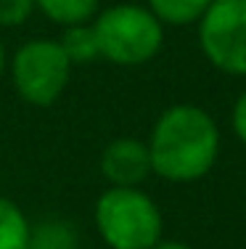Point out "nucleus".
<instances>
[{
    "mask_svg": "<svg viewBox=\"0 0 246 249\" xmlns=\"http://www.w3.org/2000/svg\"><path fill=\"white\" fill-rule=\"evenodd\" d=\"M146 146L154 175L169 183H193L217 162L220 127L201 106L175 104L159 114Z\"/></svg>",
    "mask_w": 246,
    "mask_h": 249,
    "instance_id": "obj_1",
    "label": "nucleus"
},
{
    "mask_svg": "<svg viewBox=\"0 0 246 249\" xmlns=\"http://www.w3.org/2000/svg\"><path fill=\"white\" fill-rule=\"evenodd\" d=\"M93 220L109 249H151L162 241V210L140 188H106L96 201Z\"/></svg>",
    "mask_w": 246,
    "mask_h": 249,
    "instance_id": "obj_2",
    "label": "nucleus"
},
{
    "mask_svg": "<svg viewBox=\"0 0 246 249\" xmlns=\"http://www.w3.org/2000/svg\"><path fill=\"white\" fill-rule=\"evenodd\" d=\"M101 58L116 67H143L164 43V24L148 11V5L119 3L98 11L93 19Z\"/></svg>",
    "mask_w": 246,
    "mask_h": 249,
    "instance_id": "obj_3",
    "label": "nucleus"
},
{
    "mask_svg": "<svg viewBox=\"0 0 246 249\" xmlns=\"http://www.w3.org/2000/svg\"><path fill=\"white\" fill-rule=\"evenodd\" d=\"M11 82L14 90L29 106H50L66 90L72 64L61 51L58 40L34 37L16 48L11 58Z\"/></svg>",
    "mask_w": 246,
    "mask_h": 249,
    "instance_id": "obj_4",
    "label": "nucleus"
},
{
    "mask_svg": "<svg viewBox=\"0 0 246 249\" xmlns=\"http://www.w3.org/2000/svg\"><path fill=\"white\" fill-rule=\"evenodd\" d=\"M198 45L214 69L246 77V0H212L198 19Z\"/></svg>",
    "mask_w": 246,
    "mask_h": 249,
    "instance_id": "obj_5",
    "label": "nucleus"
},
{
    "mask_svg": "<svg viewBox=\"0 0 246 249\" xmlns=\"http://www.w3.org/2000/svg\"><path fill=\"white\" fill-rule=\"evenodd\" d=\"M101 173L111 186L138 188L151 175L148 146L140 138H114L101 154Z\"/></svg>",
    "mask_w": 246,
    "mask_h": 249,
    "instance_id": "obj_6",
    "label": "nucleus"
},
{
    "mask_svg": "<svg viewBox=\"0 0 246 249\" xmlns=\"http://www.w3.org/2000/svg\"><path fill=\"white\" fill-rule=\"evenodd\" d=\"M37 11L53 24H90L98 16V0H34Z\"/></svg>",
    "mask_w": 246,
    "mask_h": 249,
    "instance_id": "obj_7",
    "label": "nucleus"
},
{
    "mask_svg": "<svg viewBox=\"0 0 246 249\" xmlns=\"http://www.w3.org/2000/svg\"><path fill=\"white\" fill-rule=\"evenodd\" d=\"M58 45L66 53L69 64L72 67H80V64H93L101 58V48H98V37L96 29L90 24H74V27H64L61 37H58Z\"/></svg>",
    "mask_w": 246,
    "mask_h": 249,
    "instance_id": "obj_8",
    "label": "nucleus"
},
{
    "mask_svg": "<svg viewBox=\"0 0 246 249\" xmlns=\"http://www.w3.org/2000/svg\"><path fill=\"white\" fill-rule=\"evenodd\" d=\"M212 0H148V11L164 27H191L198 24Z\"/></svg>",
    "mask_w": 246,
    "mask_h": 249,
    "instance_id": "obj_9",
    "label": "nucleus"
},
{
    "mask_svg": "<svg viewBox=\"0 0 246 249\" xmlns=\"http://www.w3.org/2000/svg\"><path fill=\"white\" fill-rule=\"evenodd\" d=\"M29 249H80V236L69 220H43L29 228Z\"/></svg>",
    "mask_w": 246,
    "mask_h": 249,
    "instance_id": "obj_10",
    "label": "nucleus"
},
{
    "mask_svg": "<svg viewBox=\"0 0 246 249\" xmlns=\"http://www.w3.org/2000/svg\"><path fill=\"white\" fill-rule=\"evenodd\" d=\"M29 228L21 207L0 196V249H29Z\"/></svg>",
    "mask_w": 246,
    "mask_h": 249,
    "instance_id": "obj_11",
    "label": "nucleus"
},
{
    "mask_svg": "<svg viewBox=\"0 0 246 249\" xmlns=\"http://www.w3.org/2000/svg\"><path fill=\"white\" fill-rule=\"evenodd\" d=\"M34 8V0H0V27H21Z\"/></svg>",
    "mask_w": 246,
    "mask_h": 249,
    "instance_id": "obj_12",
    "label": "nucleus"
},
{
    "mask_svg": "<svg viewBox=\"0 0 246 249\" xmlns=\"http://www.w3.org/2000/svg\"><path fill=\"white\" fill-rule=\"evenodd\" d=\"M230 122H233V133H236V138L246 146V88L241 90V96L236 98V104H233Z\"/></svg>",
    "mask_w": 246,
    "mask_h": 249,
    "instance_id": "obj_13",
    "label": "nucleus"
},
{
    "mask_svg": "<svg viewBox=\"0 0 246 249\" xmlns=\"http://www.w3.org/2000/svg\"><path fill=\"white\" fill-rule=\"evenodd\" d=\"M151 249H193V247L183 244V241H159V244H154Z\"/></svg>",
    "mask_w": 246,
    "mask_h": 249,
    "instance_id": "obj_14",
    "label": "nucleus"
},
{
    "mask_svg": "<svg viewBox=\"0 0 246 249\" xmlns=\"http://www.w3.org/2000/svg\"><path fill=\"white\" fill-rule=\"evenodd\" d=\"M5 67H8V56H5V48H3V43H0V74L5 72Z\"/></svg>",
    "mask_w": 246,
    "mask_h": 249,
    "instance_id": "obj_15",
    "label": "nucleus"
}]
</instances>
